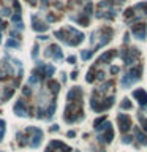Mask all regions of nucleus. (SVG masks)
Segmentation results:
<instances>
[{
    "label": "nucleus",
    "mask_w": 147,
    "mask_h": 152,
    "mask_svg": "<svg viewBox=\"0 0 147 152\" xmlns=\"http://www.w3.org/2000/svg\"><path fill=\"white\" fill-rule=\"evenodd\" d=\"M141 71H142V67L139 65V67H133V68H130L128 71L123 75L122 78V81H120V86L123 89H127V87H130L133 83H136V81L141 78Z\"/></svg>",
    "instance_id": "8"
},
{
    "label": "nucleus",
    "mask_w": 147,
    "mask_h": 152,
    "mask_svg": "<svg viewBox=\"0 0 147 152\" xmlns=\"http://www.w3.org/2000/svg\"><path fill=\"white\" fill-rule=\"evenodd\" d=\"M75 60H76V59H75L73 56H71V57H68V62H70V64H75Z\"/></svg>",
    "instance_id": "26"
},
{
    "label": "nucleus",
    "mask_w": 147,
    "mask_h": 152,
    "mask_svg": "<svg viewBox=\"0 0 147 152\" xmlns=\"http://www.w3.org/2000/svg\"><path fill=\"white\" fill-rule=\"evenodd\" d=\"M117 124L119 127H120L122 133H125V131H128L131 128V119L128 114H123V112H120V114L117 116Z\"/></svg>",
    "instance_id": "11"
},
{
    "label": "nucleus",
    "mask_w": 147,
    "mask_h": 152,
    "mask_svg": "<svg viewBox=\"0 0 147 152\" xmlns=\"http://www.w3.org/2000/svg\"><path fill=\"white\" fill-rule=\"evenodd\" d=\"M117 56V52H115V51H108V52H104L101 57H100L98 60H96V64L98 65H101V64H106V62H109L111 59H113V57H115Z\"/></svg>",
    "instance_id": "17"
},
{
    "label": "nucleus",
    "mask_w": 147,
    "mask_h": 152,
    "mask_svg": "<svg viewBox=\"0 0 147 152\" xmlns=\"http://www.w3.org/2000/svg\"><path fill=\"white\" fill-rule=\"evenodd\" d=\"M46 56L52 57V59H56V60H60L62 57H63V52H62V49L57 45H51L48 49H46Z\"/></svg>",
    "instance_id": "12"
},
{
    "label": "nucleus",
    "mask_w": 147,
    "mask_h": 152,
    "mask_svg": "<svg viewBox=\"0 0 147 152\" xmlns=\"http://www.w3.org/2000/svg\"><path fill=\"white\" fill-rule=\"evenodd\" d=\"M136 139L139 141L141 146H146V144H147V135H144L142 131H139V130H136Z\"/></svg>",
    "instance_id": "19"
},
{
    "label": "nucleus",
    "mask_w": 147,
    "mask_h": 152,
    "mask_svg": "<svg viewBox=\"0 0 147 152\" xmlns=\"http://www.w3.org/2000/svg\"><path fill=\"white\" fill-rule=\"evenodd\" d=\"M14 112H16L18 116H29V110H27L25 103L22 100L16 101V105H14Z\"/></svg>",
    "instance_id": "16"
},
{
    "label": "nucleus",
    "mask_w": 147,
    "mask_h": 152,
    "mask_svg": "<svg viewBox=\"0 0 147 152\" xmlns=\"http://www.w3.org/2000/svg\"><path fill=\"white\" fill-rule=\"evenodd\" d=\"M131 139H133V138H131V136L130 135H125V136H123V143H131Z\"/></svg>",
    "instance_id": "24"
},
{
    "label": "nucleus",
    "mask_w": 147,
    "mask_h": 152,
    "mask_svg": "<svg viewBox=\"0 0 147 152\" xmlns=\"http://www.w3.org/2000/svg\"><path fill=\"white\" fill-rule=\"evenodd\" d=\"M133 97L139 100V105H141L142 108L147 106V92L144 90V89H139V90H134V92H133Z\"/></svg>",
    "instance_id": "14"
},
{
    "label": "nucleus",
    "mask_w": 147,
    "mask_h": 152,
    "mask_svg": "<svg viewBox=\"0 0 147 152\" xmlns=\"http://www.w3.org/2000/svg\"><path fill=\"white\" fill-rule=\"evenodd\" d=\"M11 22H13L14 29L16 30H22L24 29V25H22V21H21V13H16L11 16Z\"/></svg>",
    "instance_id": "18"
},
{
    "label": "nucleus",
    "mask_w": 147,
    "mask_h": 152,
    "mask_svg": "<svg viewBox=\"0 0 147 152\" xmlns=\"http://www.w3.org/2000/svg\"><path fill=\"white\" fill-rule=\"evenodd\" d=\"M113 37V29L109 27H104V29H100L96 32L92 33V38H90V43H92V51L95 49H100L101 46L108 45Z\"/></svg>",
    "instance_id": "5"
},
{
    "label": "nucleus",
    "mask_w": 147,
    "mask_h": 152,
    "mask_svg": "<svg viewBox=\"0 0 147 152\" xmlns=\"http://www.w3.org/2000/svg\"><path fill=\"white\" fill-rule=\"evenodd\" d=\"M18 139L21 146H29V147H38L41 144V139H43V131L40 128L35 127H27L24 131L18 133Z\"/></svg>",
    "instance_id": "3"
},
{
    "label": "nucleus",
    "mask_w": 147,
    "mask_h": 152,
    "mask_svg": "<svg viewBox=\"0 0 147 152\" xmlns=\"http://www.w3.org/2000/svg\"><path fill=\"white\" fill-rule=\"evenodd\" d=\"M54 35H56L60 41H63L67 46H78L84 41V33L76 30V29H73V27H65V29L56 30Z\"/></svg>",
    "instance_id": "4"
},
{
    "label": "nucleus",
    "mask_w": 147,
    "mask_h": 152,
    "mask_svg": "<svg viewBox=\"0 0 147 152\" xmlns=\"http://www.w3.org/2000/svg\"><path fill=\"white\" fill-rule=\"evenodd\" d=\"M67 108L63 112V119L67 124H75L84 119L82 114V90L81 87H73L67 97Z\"/></svg>",
    "instance_id": "1"
},
{
    "label": "nucleus",
    "mask_w": 147,
    "mask_h": 152,
    "mask_svg": "<svg viewBox=\"0 0 147 152\" xmlns=\"http://www.w3.org/2000/svg\"><path fill=\"white\" fill-rule=\"evenodd\" d=\"M76 152H78V151H76Z\"/></svg>",
    "instance_id": "29"
},
{
    "label": "nucleus",
    "mask_w": 147,
    "mask_h": 152,
    "mask_svg": "<svg viewBox=\"0 0 147 152\" xmlns=\"http://www.w3.org/2000/svg\"><path fill=\"white\" fill-rule=\"evenodd\" d=\"M113 87H114V83L113 81H108L101 87L95 89L94 93H92V100H90L92 110L96 112H101V111H106L113 106L114 97H115V92L113 90Z\"/></svg>",
    "instance_id": "2"
},
{
    "label": "nucleus",
    "mask_w": 147,
    "mask_h": 152,
    "mask_svg": "<svg viewBox=\"0 0 147 152\" xmlns=\"http://www.w3.org/2000/svg\"><path fill=\"white\" fill-rule=\"evenodd\" d=\"M29 3H32V5H35V0H29Z\"/></svg>",
    "instance_id": "28"
},
{
    "label": "nucleus",
    "mask_w": 147,
    "mask_h": 152,
    "mask_svg": "<svg viewBox=\"0 0 147 152\" xmlns=\"http://www.w3.org/2000/svg\"><path fill=\"white\" fill-rule=\"evenodd\" d=\"M120 108H122V110H131V108H133V105L130 103L128 98H123L122 103H120Z\"/></svg>",
    "instance_id": "20"
},
{
    "label": "nucleus",
    "mask_w": 147,
    "mask_h": 152,
    "mask_svg": "<svg viewBox=\"0 0 147 152\" xmlns=\"http://www.w3.org/2000/svg\"><path fill=\"white\" fill-rule=\"evenodd\" d=\"M2 29H3V22L0 21V30H2ZM0 41H2V33H0Z\"/></svg>",
    "instance_id": "27"
},
{
    "label": "nucleus",
    "mask_w": 147,
    "mask_h": 152,
    "mask_svg": "<svg viewBox=\"0 0 147 152\" xmlns=\"http://www.w3.org/2000/svg\"><path fill=\"white\" fill-rule=\"evenodd\" d=\"M133 35L138 38V40H146V37H147V27H146V24L133 25Z\"/></svg>",
    "instance_id": "13"
},
{
    "label": "nucleus",
    "mask_w": 147,
    "mask_h": 152,
    "mask_svg": "<svg viewBox=\"0 0 147 152\" xmlns=\"http://www.w3.org/2000/svg\"><path fill=\"white\" fill-rule=\"evenodd\" d=\"M138 117H139V122H141V125H142V127H144V130L147 131V119L144 117V116H141V114H139V116H138Z\"/></svg>",
    "instance_id": "23"
},
{
    "label": "nucleus",
    "mask_w": 147,
    "mask_h": 152,
    "mask_svg": "<svg viewBox=\"0 0 147 152\" xmlns=\"http://www.w3.org/2000/svg\"><path fill=\"white\" fill-rule=\"evenodd\" d=\"M6 48H19V41L18 40H8L6 41Z\"/></svg>",
    "instance_id": "22"
},
{
    "label": "nucleus",
    "mask_w": 147,
    "mask_h": 152,
    "mask_svg": "<svg viewBox=\"0 0 147 152\" xmlns=\"http://www.w3.org/2000/svg\"><path fill=\"white\" fill-rule=\"evenodd\" d=\"M133 10L138 11V13H133L131 10H127V13H125V19L128 22H138L142 18H147V2H142L139 5L133 6Z\"/></svg>",
    "instance_id": "6"
},
{
    "label": "nucleus",
    "mask_w": 147,
    "mask_h": 152,
    "mask_svg": "<svg viewBox=\"0 0 147 152\" xmlns=\"http://www.w3.org/2000/svg\"><path fill=\"white\" fill-rule=\"evenodd\" d=\"M120 57L123 59V62H125L127 65H131L138 60L139 51L138 49H127V51H123V52H120Z\"/></svg>",
    "instance_id": "10"
},
{
    "label": "nucleus",
    "mask_w": 147,
    "mask_h": 152,
    "mask_svg": "<svg viewBox=\"0 0 147 152\" xmlns=\"http://www.w3.org/2000/svg\"><path fill=\"white\" fill-rule=\"evenodd\" d=\"M94 56V51H89V49H86V51H82L81 52V57H82V60H87V59H90V57Z\"/></svg>",
    "instance_id": "21"
},
{
    "label": "nucleus",
    "mask_w": 147,
    "mask_h": 152,
    "mask_svg": "<svg viewBox=\"0 0 147 152\" xmlns=\"http://www.w3.org/2000/svg\"><path fill=\"white\" fill-rule=\"evenodd\" d=\"M37 51H38V46H35V48H33V54H32L33 59H37Z\"/></svg>",
    "instance_id": "25"
},
{
    "label": "nucleus",
    "mask_w": 147,
    "mask_h": 152,
    "mask_svg": "<svg viewBox=\"0 0 147 152\" xmlns=\"http://www.w3.org/2000/svg\"><path fill=\"white\" fill-rule=\"evenodd\" d=\"M96 131H101V133L98 135V139H100V143H111V139L114 138V128H113V125H111L109 122H103L100 127H96L95 128Z\"/></svg>",
    "instance_id": "9"
},
{
    "label": "nucleus",
    "mask_w": 147,
    "mask_h": 152,
    "mask_svg": "<svg viewBox=\"0 0 147 152\" xmlns=\"http://www.w3.org/2000/svg\"><path fill=\"white\" fill-rule=\"evenodd\" d=\"M96 18L100 19H114L115 18V10H114V2L111 0H103L98 3V13Z\"/></svg>",
    "instance_id": "7"
},
{
    "label": "nucleus",
    "mask_w": 147,
    "mask_h": 152,
    "mask_svg": "<svg viewBox=\"0 0 147 152\" xmlns=\"http://www.w3.org/2000/svg\"><path fill=\"white\" fill-rule=\"evenodd\" d=\"M32 24H33V30H35V32H46V30L49 29V27L46 25L43 21H40L37 16H32Z\"/></svg>",
    "instance_id": "15"
}]
</instances>
